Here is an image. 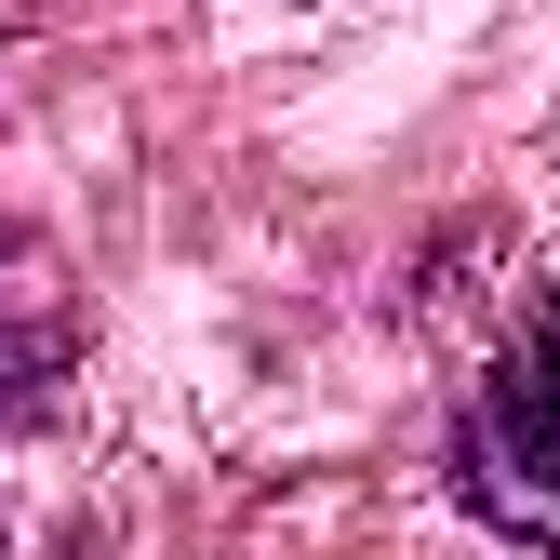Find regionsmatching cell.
I'll return each mask as SVG.
<instances>
[{
    "label": "cell",
    "instance_id": "7a4b0ae2",
    "mask_svg": "<svg viewBox=\"0 0 560 560\" xmlns=\"http://www.w3.org/2000/svg\"><path fill=\"white\" fill-rule=\"evenodd\" d=\"M67 361H81V294H67V267L27 228H0V413L40 400Z\"/></svg>",
    "mask_w": 560,
    "mask_h": 560
},
{
    "label": "cell",
    "instance_id": "6da1fadb",
    "mask_svg": "<svg viewBox=\"0 0 560 560\" xmlns=\"http://www.w3.org/2000/svg\"><path fill=\"white\" fill-rule=\"evenodd\" d=\"M454 494L494 534H521V547L560 560V294L494 347V374L467 387V413H454Z\"/></svg>",
    "mask_w": 560,
    "mask_h": 560
}]
</instances>
